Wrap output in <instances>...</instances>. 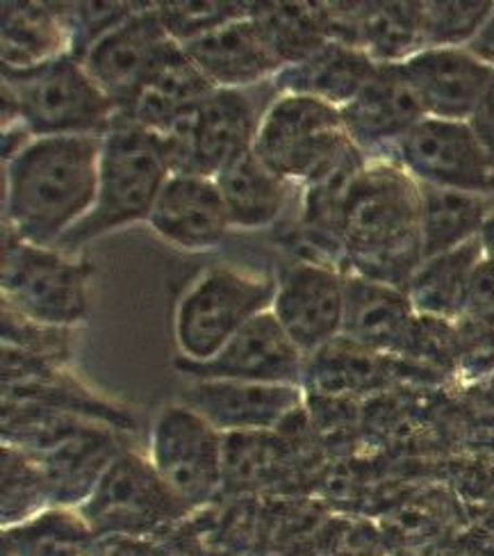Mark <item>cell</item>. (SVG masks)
Instances as JSON below:
<instances>
[{"label":"cell","instance_id":"20","mask_svg":"<svg viewBox=\"0 0 494 556\" xmlns=\"http://www.w3.org/2000/svg\"><path fill=\"white\" fill-rule=\"evenodd\" d=\"M417 313L404 290L346 276L342 338L379 356L404 352Z\"/></svg>","mask_w":494,"mask_h":556},{"label":"cell","instance_id":"25","mask_svg":"<svg viewBox=\"0 0 494 556\" xmlns=\"http://www.w3.org/2000/svg\"><path fill=\"white\" fill-rule=\"evenodd\" d=\"M481 261L483 247L479 238L435 258L421 261L406 288L415 313L449 321L460 319L465 315L469 281Z\"/></svg>","mask_w":494,"mask_h":556},{"label":"cell","instance_id":"38","mask_svg":"<svg viewBox=\"0 0 494 556\" xmlns=\"http://www.w3.org/2000/svg\"><path fill=\"white\" fill-rule=\"evenodd\" d=\"M467 124L472 126L477 139H479L481 147L485 149L487 157L492 160V165H494V76L487 83L483 97H481L477 110L472 112V117H469Z\"/></svg>","mask_w":494,"mask_h":556},{"label":"cell","instance_id":"9","mask_svg":"<svg viewBox=\"0 0 494 556\" xmlns=\"http://www.w3.org/2000/svg\"><path fill=\"white\" fill-rule=\"evenodd\" d=\"M91 267L51 247L3 238V308L46 329H71L87 317Z\"/></svg>","mask_w":494,"mask_h":556},{"label":"cell","instance_id":"1","mask_svg":"<svg viewBox=\"0 0 494 556\" xmlns=\"http://www.w3.org/2000/svg\"><path fill=\"white\" fill-rule=\"evenodd\" d=\"M103 137H35L5 157V230L55 247L97 201Z\"/></svg>","mask_w":494,"mask_h":556},{"label":"cell","instance_id":"16","mask_svg":"<svg viewBox=\"0 0 494 556\" xmlns=\"http://www.w3.org/2000/svg\"><path fill=\"white\" fill-rule=\"evenodd\" d=\"M180 46L185 55L217 89L263 85L274 80L286 66L253 10Z\"/></svg>","mask_w":494,"mask_h":556},{"label":"cell","instance_id":"11","mask_svg":"<svg viewBox=\"0 0 494 556\" xmlns=\"http://www.w3.org/2000/svg\"><path fill=\"white\" fill-rule=\"evenodd\" d=\"M176 43L164 26L160 8L139 5L93 43L80 62L112 101L119 119Z\"/></svg>","mask_w":494,"mask_h":556},{"label":"cell","instance_id":"10","mask_svg":"<svg viewBox=\"0 0 494 556\" xmlns=\"http://www.w3.org/2000/svg\"><path fill=\"white\" fill-rule=\"evenodd\" d=\"M149 458L169 489L201 511L226 483V438L197 410L176 402L155 417Z\"/></svg>","mask_w":494,"mask_h":556},{"label":"cell","instance_id":"14","mask_svg":"<svg viewBox=\"0 0 494 556\" xmlns=\"http://www.w3.org/2000/svg\"><path fill=\"white\" fill-rule=\"evenodd\" d=\"M344 288L331 265L301 261L278 274L271 313L305 358L342 336Z\"/></svg>","mask_w":494,"mask_h":556},{"label":"cell","instance_id":"31","mask_svg":"<svg viewBox=\"0 0 494 556\" xmlns=\"http://www.w3.org/2000/svg\"><path fill=\"white\" fill-rule=\"evenodd\" d=\"M263 23L282 64H294L308 58L328 41V23L324 14L305 10L301 5H278L253 10Z\"/></svg>","mask_w":494,"mask_h":556},{"label":"cell","instance_id":"23","mask_svg":"<svg viewBox=\"0 0 494 556\" xmlns=\"http://www.w3.org/2000/svg\"><path fill=\"white\" fill-rule=\"evenodd\" d=\"M224 197L232 228L255 230L271 226L288 207V180L274 174L265 162L251 151L235 157L228 167L215 176Z\"/></svg>","mask_w":494,"mask_h":556},{"label":"cell","instance_id":"33","mask_svg":"<svg viewBox=\"0 0 494 556\" xmlns=\"http://www.w3.org/2000/svg\"><path fill=\"white\" fill-rule=\"evenodd\" d=\"M398 356L438 369V372H454L458 369L456 321L417 315L404 352Z\"/></svg>","mask_w":494,"mask_h":556},{"label":"cell","instance_id":"40","mask_svg":"<svg viewBox=\"0 0 494 556\" xmlns=\"http://www.w3.org/2000/svg\"><path fill=\"white\" fill-rule=\"evenodd\" d=\"M467 51L472 53L477 60L494 68V12L485 21V26L479 30V35L469 41Z\"/></svg>","mask_w":494,"mask_h":556},{"label":"cell","instance_id":"13","mask_svg":"<svg viewBox=\"0 0 494 556\" xmlns=\"http://www.w3.org/2000/svg\"><path fill=\"white\" fill-rule=\"evenodd\" d=\"M396 151L402 167L417 182L494 194V165L467 122L421 119Z\"/></svg>","mask_w":494,"mask_h":556},{"label":"cell","instance_id":"8","mask_svg":"<svg viewBox=\"0 0 494 556\" xmlns=\"http://www.w3.org/2000/svg\"><path fill=\"white\" fill-rule=\"evenodd\" d=\"M351 149L340 108L299 94L274 99L253 142V153L290 185H308Z\"/></svg>","mask_w":494,"mask_h":556},{"label":"cell","instance_id":"42","mask_svg":"<svg viewBox=\"0 0 494 556\" xmlns=\"http://www.w3.org/2000/svg\"><path fill=\"white\" fill-rule=\"evenodd\" d=\"M485 395H487V402L494 406V375L485 379Z\"/></svg>","mask_w":494,"mask_h":556},{"label":"cell","instance_id":"43","mask_svg":"<svg viewBox=\"0 0 494 556\" xmlns=\"http://www.w3.org/2000/svg\"><path fill=\"white\" fill-rule=\"evenodd\" d=\"M0 556H14L12 552H8V549H3V547H0Z\"/></svg>","mask_w":494,"mask_h":556},{"label":"cell","instance_id":"17","mask_svg":"<svg viewBox=\"0 0 494 556\" xmlns=\"http://www.w3.org/2000/svg\"><path fill=\"white\" fill-rule=\"evenodd\" d=\"M342 124L358 151L394 147L427 119L417 91L402 64H379L358 97L342 110Z\"/></svg>","mask_w":494,"mask_h":556},{"label":"cell","instance_id":"4","mask_svg":"<svg viewBox=\"0 0 494 556\" xmlns=\"http://www.w3.org/2000/svg\"><path fill=\"white\" fill-rule=\"evenodd\" d=\"M3 128L21 126L35 137H103L116 108L74 55L28 68L3 66Z\"/></svg>","mask_w":494,"mask_h":556},{"label":"cell","instance_id":"3","mask_svg":"<svg viewBox=\"0 0 494 556\" xmlns=\"http://www.w3.org/2000/svg\"><path fill=\"white\" fill-rule=\"evenodd\" d=\"M169 176L172 165L162 135L132 124H114L101 142L97 201L53 249L71 256L89 240L147 222Z\"/></svg>","mask_w":494,"mask_h":556},{"label":"cell","instance_id":"15","mask_svg":"<svg viewBox=\"0 0 494 556\" xmlns=\"http://www.w3.org/2000/svg\"><path fill=\"white\" fill-rule=\"evenodd\" d=\"M301 386L246 381H190L178 402L224 435L274 433L303 408Z\"/></svg>","mask_w":494,"mask_h":556},{"label":"cell","instance_id":"19","mask_svg":"<svg viewBox=\"0 0 494 556\" xmlns=\"http://www.w3.org/2000/svg\"><path fill=\"white\" fill-rule=\"evenodd\" d=\"M427 117L469 122L494 68L467 49H427L402 62Z\"/></svg>","mask_w":494,"mask_h":556},{"label":"cell","instance_id":"41","mask_svg":"<svg viewBox=\"0 0 494 556\" xmlns=\"http://www.w3.org/2000/svg\"><path fill=\"white\" fill-rule=\"evenodd\" d=\"M479 240H481V247H483V256L487 261H494V211L490 213L487 222L483 224Z\"/></svg>","mask_w":494,"mask_h":556},{"label":"cell","instance_id":"2","mask_svg":"<svg viewBox=\"0 0 494 556\" xmlns=\"http://www.w3.org/2000/svg\"><path fill=\"white\" fill-rule=\"evenodd\" d=\"M419 215V185L404 167H363L338 224V242L356 276L406 292L423 261Z\"/></svg>","mask_w":494,"mask_h":556},{"label":"cell","instance_id":"21","mask_svg":"<svg viewBox=\"0 0 494 556\" xmlns=\"http://www.w3.org/2000/svg\"><path fill=\"white\" fill-rule=\"evenodd\" d=\"M367 51L353 43L328 39L321 49L301 62L282 66L274 78L278 94L313 97L333 108H344L376 72Z\"/></svg>","mask_w":494,"mask_h":556},{"label":"cell","instance_id":"30","mask_svg":"<svg viewBox=\"0 0 494 556\" xmlns=\"http://www.w3.org/2000/svg\"><path fill=\"white\" fill-rule=\"evenodd\" d=\"M3 502H0V525L10 529L46 511L53 504V489L41 463L23 447L3 443Z\"/></svg>","mask_w":494,"mask_h":556},{"label":"cell","instance_id":"26","mask_svg":"<svg viewBox=\"0 0 494 556\" xmlns=\"http://www.w3.org/2000/svg\"><path fill=\"white\" fill-rule=\"evenodd\" d=\"M3 8V66L28 68L71 55V33L62 12L37 3Z\"/></svg>","mask_w":494,"mask_h":556},{"label":"cell","instance_id":"24","mask_svg":"<svg viewBox=\"0 0 494 556\" xmlns=\"http://www.w3.org/2000/svg\"><path fill=\"white\" fill-rule=\"evenodd\" d=\"M419 185L421 203V256L435 258L479 238L483 224L494 211V194L463 192L438 185Z\"/></svg>","mask_w":494,"mask_h":556},{"label":"cell","instance_id":"22","mask_svg":"<svg viewBox=\"0 0 494 556\" xmlns=\"http://www.w3.org/2000/svg\"><path fill=\"white\" fill-rule=\"evenodd\" d=\"M212 89L217 87L185 55L182 46L176 43L116 124H132L164 135L182 112L207 97Z\"/></svg>","mask_w":494,"mask_h":556},{"label":"cell","instance_id":"28","mask_svg":"<svg viewBox=\"0 0 494 556\" xmlns=\"http://www.w3.org/2000/svg\"><path fill=\"white\" fill-rule=\"evenodd\" d=\"M358 33L369 58L379 60V64H402L427 51L423 5L417 3L371 5L363 12Z\"/></svg>","mask_w":494,"mask_h":556},{"label":"cell","instance_id":"29","mask_svg":"<svg viewBox=\"0 0 494 556\" xmlns=\"http://www.w3.org/2000/svg\"><path fill=\"white\" fill-rule=\"evenodd\" d=\"M379 375H383L381 356L340 336L305 358L303 390H315L319 395H346V392L367 390Z\"/></svg>","mask_w":494,"mask_h":556},{"label":"cell","instance_id":"34","mask_svg":"<svg viewBox=\"0 0 494 556\" xmlns=\"http://www.w3.org/2000/svg\"><path fill=\"white\" fill-rule=\"evenodd\" d=\"M164 26L169 35L185 43L197 39L210 30H215L228 21L251 14L253 5H235V3H172L157 5Z\"/></svg>","mask_w":494,"mask_h":556},{"label":"cell","instance_id":"12","mask_svg":"<svg viewBox=\"0 0 494 556\" xmlns=\"http://www.w3.org/2000/svg\"><path fill=\"white\" fill-rule=\"evenodd\" d=\"M174 367L190 381H246L301 386L305 356L282 331L271 311L253 317L210 361L176 358Z\"/></svg>","mask_w":494,"mask_h":556},{"label":"cell","instance_id":"18","mask_svg":"<svg viewBox=\"0 0 494 556\" xmlns=\"http://www.w3.org/2000/svg\"><path fill=\"white\" fill-rule=\"evenodd\" d=\"M147 222L182 251L215 249L232 228L215 178L187 174L169 176Z\"/></svg>","mask_w":494,"mask_h":556},{"label":"cell","instance_id":"36","mask_svg":"<svg viewBox=\"0 0 494 556\" xmlns=\"http://www.w3.org/2000/svg\"><path fill=\"white\" fill-rule=\"evenodd\" d=\"M463 317H469L487 329H494V261H487L485 256L477 265L472 281H469Z\"/></svg>","mask_w":494,"mask_h":556},{"label":"cell","instance_id":"39","mask_svg":"<svg viewBox=\"0 0 494 556\" xmlns=\"http://www.w3.org/2000/svg\"><path fill=\"white\" fill-rule=\"evenodd\" d=\"M91 556H153V543L139 539H99Z\"/></svg>","mask_w":494,"mask_h":556},{"label":"cell","instance_id":"27","mask_svg":"<svg viewBox=\"0 0 494 556\" xmlns=\"http://www.w3.org/2000/svg\"><path fill=\"white\" fill-rule=\"evenodd\" d=\"M0 536V547L14 556H91L99 541L74 506H49Z\"/></svg>","mask_w":494,"mask_h":556},{"label":"cell","instance_id":"5","mask_svg":"<svg viewBox=\"0 0 494 556\" xmlns=\"http://www.w3.org/2000/svg\"><path fill=\"white\" fill-rule=\"evenodd\" d=\"M276 97L274 80L249 89H212L162 135L172 174L215 178L235 157L253 149Z\"/></svg>","mask_w":494,"mask_h":556},{"label":"cell","instance_id":"32","mask_svg":"<svg viewBox=\"0 0 494 556\" xmlns=\"http://www.w3.org/2000/svg\"><path fill=\"white\" fill-rule=\"evenodd\" d=\"M492 3H427L423 5V37L427 49H458L469 43L490 18Z\"/></svg>","mask_w":494,"mask_h":556},{"label":"cell","instance_id":"6","mask_svg":"<svg viewBox=\"0 0 494 556\" xmlns=\"http://www.w3.org/2000/svg\"><path fill=\"white\" fill-rule=\"evenodd\" d=\"M97 539L155 541L194 511L160 477L149 454L122 450L78 506Z\"/></svg>","mask_w":494,"mask_h":556},{"label":"cell","instance_id":"37","mask_svg":"<svg viewBox=\"0 0 494 556\" xmlns=\"http://www.w3.org/2000/svg\"><path fill=\"white\" fill-rule=\"evenodd\" d=\"M153 543V556H212L207 545L185 531V522Z\"/></svg>","mask_w":494,"mask_h":556},{"label":"cell","instance_id":"35","mask_svg":"<svg viewBox=\"0 0 494 556\" xmlns=\"http://www.w3.org/2000/svg\"><path fill=\"white\" fill-rule=\"evenodd\" d=\"M458 331V369L467 379H487L494 375V329L460 317Z\"/></svg>","mask_w":494,"mask_h":556},{"label":"cell","instance_id":"7","mask_svg":"<svg viewBox=\"0 0 494 556\" xmlns=\"http://www.w3.org/2000/svg\"><path fill=\"white\" fill-rule=\"evenodd\" d=\"M278 276L242 267H215L203 271L180 296L174 336L180 358L203 363L244 329L271 311Z\"/></svg>","mask_w":494,"mask_h":556}]
</instances>
